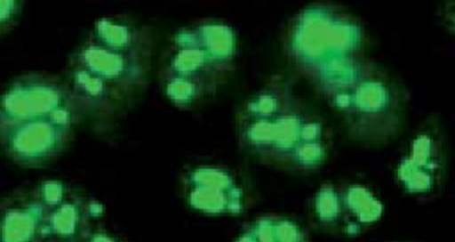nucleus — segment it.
<instances>
[{
  "label": "nucleus",
  "mask_w": 455,
  "mask_h": 242,
  "mask_svg": "<svg viewBox=\"0 0 455 242\" xmlns=\"http://www.w3.org/2000/svg\"><path fill=\"white\" fill-rule=\"evenodd\" d=\"M236 134L250 158L293 173L316 171L331 148L324 117L283 78H273L243 101Z\"/></svg>",
  "instance_id": "nucleus-1"
},
{
  "label": "nucleus",
  "mask_w": 455,
  "mask_h": 242,
  "mask_svg": "<svg viewBox=\"0 0 455 242\" xmlns=\"http://www.w3.org/2000/svg\"><path fill=\"white\" fill-rule=\"evenodd\" d=\"M364 47L361 22L334 4L305 8L292 20L284 42L291 65L322 95L364 60Z\"/></svg>",
  "instance_id": "nucleus-2"
},
{
  "label": "nucleus",
  "mask_w": 455,
  "mask_h": 242,
  "mask_svg": "<svg viewBox=\"0 0 455 242\" xmlns=\"http://www.w3.org/2000/svg\"><path fill=\"white\" fill-rule=\"evenodd\" d=\"M323 96L357 142L387 143L404 125L409 93L403 83L385 68L365 60Z\"/></svg>",
  "instance_id": "nucleus-3"
},
{
  "label": "nucleus",
  "mask_w": 455,
  "mask_h": 242,
  "mask_svg": "<svg viewBox=\"0 0 455 242\" xmlns=\"http://www.w3.org/2000/svg\"><path fill=\"white\" fill-rule=\"evenodd\" d=\"M181 35L166 80L174 98L188 102L217 90L231 74L236 44L232 28L221 23L204 24Z\"/></svg>",
  "instance_id": "nucleus-4"
},
{
  "label": "nucleus",
  "mask_w": 455,
  "mask_h": 242,
  "mask_svg": "<svg viewBox=\"0 0 455 242\" xmlns=\"http://www.w3.org/2000/svg\"><path fill=\"white\" fill-rule=\"evenodd\" d=\"M89 220L77 204L49 192L6 213L2 242H67L88 232Z\"/></svg>",
  "instance_id": "nucleus-5"
},
{
  "label": "nucleus",
  "mask_w": 455,
  "mask_h": 242,
  "mask_svg": "<svg viewBox=\"0 0 455 242\" xmlns=\"http://www.w3.org/2000/svg\"><path fill=\"white\" fill-rule=\"evenodd\" d=\"M314 211L315 219L328 232L353 238L379 222L383 207L374 193L364 186L337 183L318 190Z\"/></svg>",
  "instance_id": "nucleus-6"
},
{
  "label": "nucleus",
  "mask_w": 455,
  "mask_h": 242,
  "mask_svg": "<svg viewBox=\"0 0 455 242\" xmlns=\"http://www.w3.org/2000/svg\"><path fill=\"white\" fill-rule=\"evenodd\" d=\"M446 171L440 120L428 117L415 132L397 166V181L409 195L426 197L440 189Z\"/></svg>",
  "instance_id": "nucleus-7"
},
{
  "label": "nucleus",
  "mask_w": 455,
  "mask_h": 242,
  "mask_svg": "<svg viewBox=\"0 0 455 242\" xmlns=\"http://www.w3.org/2000/svg\"><path fill=\"white\" fill-rule=\"evenodd\" d=\"M190 202L199 210L222 214L243 213L251 203V189L238 173L202 168L188 180Z\"/></svg>",
  "instance_id": "nucleus-8"
},
{
  "label": "nucleus",
  "mask_w": 455,
  "mask_h": 242,
  "mask_svg": "<svg viewBox=\"0 0 455 242\" xmlns=\"http://www.w3.org/2000/svg\"><path fill=\"white\" fill-rule=\"evenodd\" d=\"M235 242H308L302 226L282 216H266L251 222Z\"/></svg>",
  "instance_id": "nucleus-9"
},
{
  "label": "nucleus",
  "mask_w": 455,
  "mask_h": 242,
  "mask_svg": "<svg viewBox=\"0 0 455 242\" xmlns=\"http://www.w3.org/2000/svg\"><path fill=\"white\" fill-rule=\"evenodd\" d=\"M67 242H116L110 236L102 233L86 232Z\"/></svg>",
  "instance_id": "nucleus-10"
}]
</instances>
